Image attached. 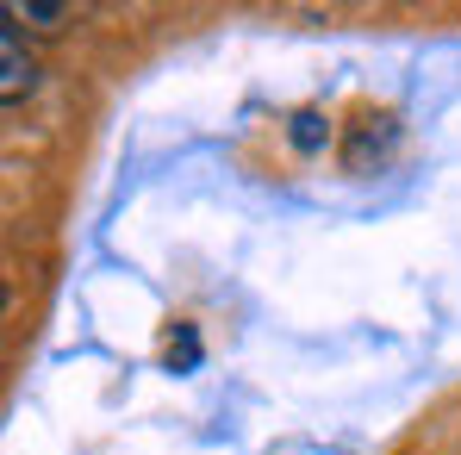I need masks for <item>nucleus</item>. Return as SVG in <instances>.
Wrapping results in <instances>:
<instances>
[{"mask_svg": "<svg viewBox=\"0 0 461 455\" xmlns=\"http://www.w3.org/2000/svg\"><path fill=\"white\" fill-rule=\"evenodd\" d=\"M32 94H38V57L25 50L19 25L6 19V25H0V100L19 106V100H32Z\"/></svg>", "mask_w": 461, "mask_h": 455, "instance_id": "obj_1", "label": "nucleus"}, {"mask_svg": "<svg viewBox=\"0 0 461 455\" xmlns=\"http://www.w3.org/2000/svg\"><path fill=\"white\" fill-rule=\"evenodd\" d=\"M0 19L32 25V32H63V25H69V6H63V0H13Z\"/></svg>", "mask_w": 461, "mask_h": 455, "instance_id": "obj_2", "label": "nucleus"}, {"mask_svg": "<svg viewBox=\"0 0 461 455\" xmlns=\"http://www.w3.org/2000/svg\"><path fill=\"white\" fill-rule=\"evenodd\" d=\"M287 144H294L300 156H318L324 144H330V119H324L318 106H300V113L287 119Z\"/></svg>", "mask_w": 461, "mask_h": 455, "instance_id": "obj_3", "label": "nucleus"}, {"mask_svg": "<svg viewBox=\"0 0 461 455\" xmlns=\"http://www.w3.org/2000/svg\"><path fill=\"white\" fill-rule=\"evenodd\" d=\"M194 362H200V337H194V324H181L168 337V369H194Z\"/></svg>", "mask_w": 461, "mask_h": 455, "instance_id": "obj_4", "label": "nucleus"}]
</instances>
